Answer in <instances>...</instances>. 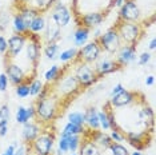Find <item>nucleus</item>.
I'll list each match as a JSON object with an SVG mask.
<instances>
[{"mask_svg":"<svg viewBox=\"0 0 156 155\" xmlns=\"http://www.w3.org/2000/svg\"><path fill=\"white\" fill-rule=\"evenodd\" d=\"M118 58L116 62L122 67H126L133 63L136 60V45H128V44H122V47L118 50Z\"/></svg>","mask_w":156,"mask_h":155,"instance_id":"obj_17","label":"nucleus"},{"mask_svg":"<svg viewBox=\"0 0 156 155\" xmlns=\"http://www.w3.org/2000/svg\"><path fill=\"white\" fill-rule=\"evenodd\" d=\"M41 41H43V39L40 38V35L28 32L27 43H26V47L24 48H26V54H27L28 62H30V64L32 66V68L35 70V71H36V67L39 66V62H40Z\"/></svg>","mask_w":156,"mask_h":155,"instance_id":"obj_5","label":"nucleus"},{"mask_svg":"<svg viewBox=\"0 0 156 155\" xmlns=\"http://www.w3.org/2000/svg\"><path fill=\"white\" fill-rule=\"evenodd\" d=\"M11 119V108L8 104L0 106V123H9Z\"/></svg>","mask_w":156,"mask_h":155,"instance_id":"obj_36","label":"nucleus"},{"mask_svg":"<svg viewBox=\"0 0 156 155\" xmlns=\"http://www.w3.org/2000/svg\"><path fill=\"white\" fill-rule=\"evenodd\" d=\"M69 155H76V154H75V153H71V154H69Z\"/></svg>","mask_w":156,"mask_h":155,"instance_id":"obj_51","label":"nucleus"},{"mask_svg":"<svg viewBox=\"0 0 156 155\" xmlns=\"http://www.w3.org/2000/svg\"><path fill=\"white\" fill-rule=\"evenodd\" d=\"M51 155H54V154H51Z\"/></svg>","mask_w":156,"mask_h":155,"instance_id":"obj_52","label":"nucleus"},{"mask_svg":"<svg viewBox=\"0 0 156 155\" xmlns=\"http://www.w3.org/2000/svg\"><path fill=\"white\" fill-rule=\"evenodd\" d=\"M124 138L136 151L145 150L152 142V132H137V131H127L124 132Z\"/></svg>","mask_w":156,"mask_h":155,"instance_id":"obj_11","label":"nucleus"},{"mask_svg":"<svg viewBox=\"0 0 156 155\" xmlns=\"http://www.w3.org/2000/svg\"><path fill=\"white\" fill-rule=\"evenodd\" d=\"M51 16L59 23V26L62 28L68 26L69 22H71V17H72L71 16V11L68 9V7L64 5L63 3H60V2H56L54 4Z\"/></svg>","mask_w":156,"mask_h":155,"instance_id":"obj_16","label":"nucleus"},{"mask_svg":"<svg viewBox=\"0 0 156 155\" xmlns=\"http://www.w3.org/2000/svg\"><path fill=\"white\" fill-rule=\"evenodd\" d=\"M140 16H141V12H140V8L137 5L136 0H124L123 5L120 7L118 19L123 20V22L139 23Z\"/></svg>","mask_w":156,"mask_h":155,"instance_id":"obj_12","label":"nucleus"},{"mask_svg":"<svg viewBox=\"0 0 156 155\" xmlns=\"http://www.w3.org/2000/svg\"><path fill=\"white\" fill-rule=\"evenodd\" d=\"M113 27L118 31L122 43L128 45H136L144 35V26L140 23L123 22V20L118 19Z\"/></svg>","mask_w":156,"mask_h":155,"instance_id":"obj_1","label":"nucleus"},{"mask_svg":"<svg viewBox=\"0 0 156 155\" xmlns=\"http://www.w3.org/2000/svg\"><path fill=\"white\" fill-rule=\"evenodd\" d=\"M75 78L79 83L81 90H86L92 87L95 83L98 82L100 78L98 76L95 68H92L90 64H86V63H77L75 67Z\"/></svg>","mask_w":156,"mask_h":155,"instance_id":"obj_4","label":"nucleus"},{"mask_svg":"<svg viewBox=\"0 0 156 155\" xmlns=\"http://www.w3.org/2000/svg\"><path fill=\"white\" fill-rule=\"evenodd\" d=\"M15 119H16V123H19V124H24V123L30 122V118L27 115V107L19 106L15 114Z\"/></svg>","mask_w":156,"mask_h":155,"instance_id":"obj_33","label":"nucleus"},{"mask_svg":"<svg viewBox=\"0 0 156 155\" xmlns=\"http://www.w3.org/2000/svg\"><path fill=\"white\" fill-rule=\"evenodd\" d=\"M123 90H124L123 84H122V83H118V84H116V86L111 90V94H109V95H111V96H115V95H118L119 92H122Z\"/></svg>","mask_w":156,"mask_h":155,"instance_id":"obj_45","label":"nucleus"},{"mask_svg":"<svg viewBox=\"0 0 156 155\" xmlns=\"http://www.w3.org/2000/svg\"><path fill=\"white\" fill-rule=\"evenodd\" d=\"M100 54H101V48L96 41V39H95L94 41L86 43L83 47H80L77 50V55L75 60H73V64H77V63H86V64L95 63L99 60Z\"/></svg>","mask_w":156,"mask_h":155,"instance_id":"obj_6","label":"nucleus"},{"mask_svg":"<svg viewBox=\"0 0 156 155\" xmlns=\"http://www.w3.org/2000/svg\"><path fill=\"white\" fill-rule=\"evenodd\" d=\"M58 150L62 154H64L68 151V140H67L66 136H60V139L58 142Z\"/></svg>","mask_w":156,"mask_h":155,"instance_id":"obj_40","label":"nucleus"},{"mask_svg":"<svg viewBox=\"0 0 156 155\" xmlns=\"http://www.w3.org/2000/svg\"><path fill=\"white\" fill-rule=\"evenodd\" d=\"M15 94H16V96L22 98V99L28 98L30 96V83H22V84H19V86H16Z\"/></svg>","mask_w":156,"mask_h":155,"instance_id":"obj_34","label":"nucleus"},{"mask_svg":"<svg viewBox=\"0 0 156 155\" xmlns=\"http://www.w3.org/2000/svg\"><path fill=\"white\" fill-rule=\"evenodd\" d=\"M43 39H44V43H58L62 39V27L59 26V23L51 15L48 16L47 23H45Z\"/></svg>","mask_w":156,"mask_h":155,"instance_id":"obj_14","label":"nucleus"},{"mask_svg":"<svg viewBox=\"0 0 156 155\" xmlns=\"http://www.w3.org/2000/svg\"><path fill=\"white\" fill-rule=\"evenodd\" d=\"M155 83V76L154 75H150L145 78V86H154Z\"/></svg>","mask_w":156,"mask_h":155,"instance_id":"obj_48","label":"nucleus"},{"mask_svg":"<svg viewBox=\"0 0 156 155\" xmlns=\"http://www.w3.org/2000/svg\"><path fill=\"white\" fill-rule=\"evenodd\" d=\"M129 155H143V154H141V153H140V151H136V150H135V151H133V153H131Z\"/></svg>","mask_w":156,"mask_h":155,"instance_id":"obj_50","label":"nucleus"},{"mask_svg":"<svg viewBox=\"0 0 156 155\" xmlns=\"http://www.w3.org/2000/svg\"><path fill=\"white\" fill-rule=\"evenodd\" d=\"M56 2H58V0H32L28 7H31V8H34L37 13H41V15H43L44 12L49 11V9L54 7V4Z\"/></svg>","mask_w":156,"mask_h":155,"instance_id":"obj_23","label":"nucleus"},{"mask_svg":"<svg viewBox=\"0 0 156 155\" xmlns=\"http://www.w3.org/2000/svg\"><path fill=\"white\" fill-rule=\"evenodd\" d=\"M7 48H8V41L3 35H0V55H4L7 52Z\"/></svg>","mask_w":156,"mask_h":155,"instance_id":"obj_44","label":"nucleus"},{"mask_svg":"<svg viewBox=\"0 0 156 155\" xmlns=\"http://www.w3.org/2000/svg\"><path fill=\"white\" fill-rule=\"evenodd\" d=\"M123 67L119 64L116 60H111V59H104V60H100L95 67V71H96L98 76L101 78L105 75H109V74H113L119 70H122Z\"/></svg>","mask_w":156,"mask_h":155,"instance_id":"obj_18","label":"nucleus"},{"mask_svg":"<svg viewBox=\"0 0 156 155\" xmlns=\"http://www.w3.org/2000/svg\"><path fill=\"white\" fill-rule=\"evenodd\" d=\"M98 116H99V124H100V128L103 130V131H108V130H111L107 112H105L104 110L98 111Z\"/></svg>","mask_w":156,"mask_h":155,"instance_id":"obj_35","label":"nucleus"},{"mask_svg":"<svg viewBox=\"0 0 156 155\" xmlns=\"http://www.w3.org/2000/svg\"><path fill=\"white\" fill-rule=\"evenodd\" d=\"M43 88H44V83L41 82L40 79H36V78H35V79L31 80V83H30V95L36 98L37 95L43 91Z\"/></svg>","mask_w":156,"mask_h":155,"instance_id":"obj_29","label":"nucleus"},{"mask_svg":"<svg viewBox=\"0 0 156 155\" xmlns=\"http://www.w3.org/2000/svg\"><path fill=\"white\" fill-rule=\"evenodd\" d=\"M5 66V75L8 78V82L12 84V86H19L22 83H31V80H34L35 78H32L30 74H27L23 70V67H20L19 64L13 63L12 60L4 62Z\"/></svg>","mask_w":156,"mask_h":155,"instance_id":"obj_8","label":"nucleus"},{"mask_svg":"<svg viewBox=\"0 0 156 155\" xmlns=\"http://www.w3.org/2000/svg\"><path fill=\"white\" fill-rule=\"evenodd\" d=\"M90 31L88 28L86 27H80L77 26V28L75 30V32H73L72 38H73V43H75L76 47H83L84 44L88 41V38H90Z\"/></svg>","mask_w":156,"mask_h":155,"instance_id":"obj_22","label":"nucleus"},{"mask_svg":"<svg viewBox=\"0 0 156 155\" xmlns=\"http://www.w3.org/2000/svg\"><path fill=\"white\" fill-rule=\"evenodd\" d=\"M109 138L112 139V142H124L126 140V138H124V132L122 131V130L116 128V130H111V134H109Z\"/></svg>","mask_w":156,"mask_h":155,"instance_id":"obj_38","label":"nucleus"},{"mask_svg":"<svg viewBox=\"0 0 156 155\" xmlns=\"http://www.w3.org/2000/svg\"><path fill=\"white\" fill-rule=\"evenodd\" d=\"M3 155H4V154H3Z\"/></svg>","mask_w":156,"mask_h":155,"instance_id":"obj_53","label":"nucleus"},{"mask_svg":"<svg viewBox=\"0 0 156 155\" xmlns=\"http://www.w3.org/2000/svg\"><path fill=\"white\" fill-rule=\"evenodd\" d=\"M15 155H34L31 153V149H30V144H26V143H22L17 146V149L15 150Z\"/></svg>","mask_w":156,"mask_h":155,"instance_id":"obj_39","label":"nucleus"},{"mask_svg":"<svg viewBox=\"0 0 156 155\" xmlns=\"http://www.w3.org/2000/svg\"><path fill=\"white\" fill-rule=\"evenodd\" d=\"M67 71V66L64 67V68H60L59 66L54 64L51 67V68L48 70V71H45L44 74V78H45V82H47L48 84H54L56 83L58 80L62 78L63 75H64V72Z\"/></svg>","mask_w":156,"mask_h":155,"instance_id":"obj_21","label":"nucleus"},{"mask_svg":"<svg viewBox=\"0 0 156 155\" xmlns=\"http://www.w3.org/2000/svg\"><path fill=\"white\" fill-rule=\"evenodd\" d=\"M8 78L4 72L0 74V92H5L7 88H8Z\"/></svg>","mask_w":156,"mask_h":155,"instance_id":"obj_42","label":"nucleus"},{"mask_svg":"<svg viewBox=\"0 0 156 155\" xmlns=\"http://www.w3.org/2000/svg\"><path fill=\"white\" fill-rule=\"evenodd\" d=\"M105 17H107V13L104 11H95V12H87V13L77 15L76 20H77V26L92 30V28L100 26L105 20Z\"/></svg>","mask_w":156,"mask_h":155,"instance_id":"obj_13","label":"nucleus"},{"mask_svg":"<svg viewBox=\"0 0 156 155\" xmlns=\"http://www.w3.org/2000/svg\"><path fill=\"white\" fill-rule=\"evenodd\" d=\"M44 55L48 60H55L56 56H59V44L58 43H45V47H44Z\"/></svg>","mask_w":156,"mask_h":155,"instance_id":"obj_27","label":"nucleus"},{"mask_svg":"<svg viewBox=\"0 0 156 155\" xmlns=\"http://www.w3.org/2000/svg\"><path fill=\"white\" fill-rule=\"evenodd\" d=\"M84 131H86V127L84 126H76L73 123H67V124L63 127L62 134L60 136H71V135H83Z\"/></svg>","mask_w":156,"mask_h":155,"instance_id":"obj_25","label":"nucleus"},{"mask_svg":"<svg viewBox=\"0 0 156 155\" xmlns=\"http://www.w3.org/2000/svg\"><path fill=\"white\" fill-rule=\"evenodd\" d=\"M55 131L51 130V126H44L37 138L30 144L31 153L34 155H51L55 146Z\"/></svg>","mask_w":156,"mask_h":155,"instance_id":"obj_2","label":"nucleus"},{"mask_svg":"<svg viewBox=\"0 0 156 155\" xmlns=\"http://www.w3.org/2000/svg\"><path fill=\"white\" fill-rule=\"evenodd\" d=\"M52 88H54L55 94L58 95L60 99L66 98V99H69V100L81 91L75 75H63L58 82L52 84Z\"/></svg>","mask_w":156,"mask_h":155,"instance_id":"obj_3","label":"nucleus"},{"mask_svg":"<svg viewBox=\"0 0 156 155\" xmlns=\"http://www.w3.org/2000/svg\"><path fill=\"white\" fill-rule=\"evenodd\" d=\"M45 23H47V19L44 17V15L39 13V15H36L34 17V20L30 24V32L31 34H37V35L41 34V32H44Z\"/></svg>","mask_w":156,"mask_h":155,"instance_id":"obj_24","label":"nucleus"},{"mask_svg":"<svg viewBox=\"0 0 156 155\" xmlns=\"http://www.w3.org/2000/svg\"><path fill=\"white\" fill-rule=\"evenodd\" d=\"M77 55V48L76 47H72V48H68V50H64L62 54L59 55V60L62 63H68V62H73L75 60Z\"/></svg>","mask_w":156,"mask_h":155,"instance_id":"obj_28","label":"nucleus"},{"mask_svg":"<svg viewBox=\"0 0 156 155\" xmlns=\"http://www.w3.org/2000/svg\"><path fill=\"white\" fill-rule=\"evenodd\" d=\"M79 151H80V155H101L103 154V150L88 136H83Z\"/></svg>","mask_w":156,"mask_h":155,"instance_id":"obj_19","label":"nucleus"},{"mask_svg":"<svg viewBox=\"0 0 156 155\" xmlns=\"http://www.w3.org/2000/svg\"><path fill=\"white\" fill-rule=\"evenodd\" d=\"M15 150H16V147L13 146V144H11V146H8L5 149L4 155H15Z\"/></svg>","mask_w":156,"mask_h":155,"instance_id":"obj_47","label":"nucleus"},{"mask_svg":"<svg viewBox=\"0 0 156 155\" xmlns=\"http://www.w3.org/2000/svg\"><path fill=\"white\" fill-rule=\"evenodd\" d=\"M84 121H86V126L88 127V130H92V131L100 130L98 110L95 107H90L86 110V112H84Z\"/></svg>","mask_w":156,"mask_h":155,"instance_id":"obj_20","label":"nucleus"},{"mask_svg":"<svg viewBox=\"0 0 156 155\" xmlns=\"http://www.w3.org/2000/svg\"><path fill=\"white\" fill-rule=\"evenodd\" d=\"M27 35L13 34L9 36V39L7 40L8 41V48H7V52L4 54V62L13 60V59L22 54V51L24 50L27 43Z\"/></svg>","mask_w":156,"mask_h":155,"instance_id":"obj_10","label":"nucleus"},{"mask_svg":"<svg viewBox=\"0 0 156 155\" xmlns=\"http://www.w3.org/2000/svg\"><path fill=\"white\" fill-rule=\"evenodd\" d=\"M8 123H0V138H3V136L7 135V132H8Z\"/></svg>","mask_w":156,"mask_h":155,"instance_id":"obj_46","label":"nucleus"},{"mask_svg":"<svg viewBox=\"0 0 156 155\" xmlns=\"http://www.w3.org/2000/svg\"><path fill=\"white\" fill-rule=\"evenodd\" d=\"M9 26V13L0 11V32H5Z\"/></svg>","mask_w":156,"mask_h":155,"instance_id":"obj_37","label":"nucleus"},{"mask_svg":"<svg viewBox=\"0 0 156 155\" xmlns=\"http://www.w3.org/2000/svg\"><path fill=\"white\" fill-rule=\"evenodd\" d=\"M68 122L73 123L76 126H84L86 127V121H84V112L79 111H73L68 114Z\"/></svg>","mask_w":156,"mask_h":155,"instance_id":"obj_30","label":"nucleus"},{"mask_svg":"<svg viewBox=\"0 0 156 155\" xmlns=\"http://www.w3.org/2000/svg\"><path fill=\"white\" fill-rule=\"evenodd\" d=\"M141 98H143V94L135 92V91H128L124 88L122 92H119L118 95L111 96L108 103L111 104L112 108H126V107H129L131 104L139 102Z\"/></svg>","mask_w":156,"mask_h":155,"instance_id":"obj_9","label":"nucleus"},{"mask_svg":"<svg viewBox=\"0 0 156 155\" xmlns=\"http://www.w3.org/2000/svg\"><path fill=\"white\" fill-rule=\"evenodd\" d=\"M148 48H150V51H154L155 48H156V39H155V38L151 39L150 44H148Z\"/></svg>","mask_w":156,"mask_h":155,"instance_id":"obj_49","label":"nucleus"},{"mask_svg":"<svg viewBox=\"0 0 156 155\" xmlns=\"http://www.w3.org/2000/svg\"><path fill=\"white\" fill-rule=\"evenodd\" d=\"M66 138L68 140V151L76 153L81 144V135H71V136H66Z\"/></svg>","mask_w":156,"mask_h":155,"instance_id":"obj_31","label":"nucleus"},{"mask_svg":"<svg viewBox=\"0 0 156 155\" xmlns=\"http://www.w3.org/2000/svg\"><path fill=\"white\" fill-rule=\"evenodd\" d=\"M108 150L111 151L112 155H129V151L126 146H123L122 143L118 142H112L111 146L108 147Z\"/></svg>","mask_w":156,"mask_h":155,"instance_id":"obj_32","label":"nucleus"},{"mask_svg":"<svg viewBox=\"0 0 156 155\" xmlns=\"http://www.w3.org/2000/svg\"><path fill=\"white\" fill-rule=\"evenodd\" d=\"M96 41L100 45L101 51H105L108 54H116L119 48L122 47V40H120V36L115 27L108 28L105 32H103L96 39Z\"/></svg>","mask_w":156,"mask_h":155,"instance_id":"obj_7","label":"nucleus"},{"mask_svg":"<svg viewBox=\"0 0 156 155\" xmlns=\"http://www.w3.org/2000/svg\"><path fill=\"white\" fill-rule=\"evenodd\" d=\"M31 2L32 0H13V8L17 11V9L23 8V7H28L31 4Z\"/></svg>","mask_w":156,"mask_h":155,"instance_id":"obj_43","label":"nucleus"},{"mask_svg":"<svg viewBox=\"0 0 156 155\" xmlns=\"http://www.w3.org/2000/svg\"><path fill=\"white\" fill-rule=\"evenodd\" d=\"M12 27H13V31H15V34L27 35L28 32H30V30H28V27L26 26V23L23 22L22 16H20L17 12H15V15H13V19H12Z\"/></svg>","mask_w":156,"mask_h":155,"instance_id":"obj_26","label":"nucleus"},{"mask_svg":"<svg viewBox=\"0 0 156 155\" xmlns=\"http://www.w3.org/2000/svg\"><path fill=\"white\" fill-rule=\"evenodd\" d=\"M44 126L41 123H39L37 121H30L23 124V130H22V139L23 143L26 144H31L35 139L37 138V135L41 132Z\"/></svg>","mask_w":156,"mask_h":155,"instance_id":"obj_15","label":"nucleus"},{"mask_svg":"<svg viewBox=\"0 0 156 155\" xmlns=\"http://www.w3.org/2000/svg\"><path fill=\"white\" fill-rule=\"evenodd\" d=\"M151 58H152V55L150 52H143V54H140L137 56V63H139L140 66H147L148 63H150Z\"/></svg>","mask_w":156,"mask_h":155,"instance_id":"obj_41","label":"nucleus"}]
</instances>
